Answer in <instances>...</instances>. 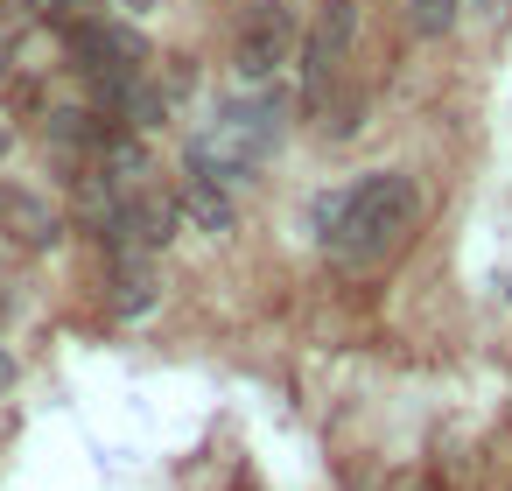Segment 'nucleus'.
<instances>
[{"mask_svg":"<svg viewBox=\"0 0 512 491\" xmlns=\"http://www.w3.org/2000/svg\"><path fill=\"white\" fill-rule=\"evenodd\" d=\"M0 232L22 239V246H50L57 239V218H50V204L22 197V190H0Z\"/></svg>","mask_w":512,"mask_h":491,"instance_id":"nucleus-5","label":"nucleus"},{"mask_svg":"<svg viewBox=\"0 0 512 491\" xmlns=\"http://www.w3.org/2000/svg\"><path fill=\"white\" fill-rule=\"evenodd\" d=\"M295 43H302V29H295V15L281 8V0H253V8L239 15V36H232V64H239L246 85H267L295 57Z\"/></svg>","mask_w":512,"mask_h":491,"instance_id":"nucleus-4","label":"nucleus"},{"mask_svg":"<svg viewBox=\"0 0 512 491\" xmlns=\"http://www.w3.org/2000/svg\"><path fill=\"white\" fill-rule=\"evenodd\" d=\"M8 386H15V358H8V351H0V393H8Z\"/></svg>","mask_w":512,"mask_h":491,"instance_id":"nucleus-11","label":"nucleus"},{"mask_svg":"<svg viewBox=\"0 0 512 491\" xmlns=\"http://www.w3.org/2000/svg\"><path fill=\"white\" fill-rule=\"evenodd\" d=\"M351 50H358V0H323L309 36H302V99L309 106L330 99V85L344 78Z\"/></svg>","mask_w":512,"mask_h":491,"instance_id":"nucleus-3","label":"nucleus"},{"mask_svg":"<svg viewBox=\"0 0 512 491\" xmlns=\"http://www.w3.org/2000/svg\"><path fill=\"white\" fill-rule=\"evenodd\" d=\"M0 155H8V127H0Z\"/></svg>","mask_w":512,"mask_h":491,"instance_id":"nucleus-12","label":"nucleus"},{"mask_svg":"<svg viewBox=\"0 0 512 491\" xmlns=\"http://www.w3.org/2000/svg\"><path fill=\"white\" fill-rule=\"evenodd\" d=\"M414 225H421V183L407 169H372L330 204L323 253L337 274H372L379 260H393L414 239Z\"/></svg>","mask_w":512,"mask_h":491,"instance_id":"nucleus-1","label":"nucleus"},{"mask_svg":"<svg viewBox=\"0 0 512 491\" xmlns=\"http://www.w3.org/2000/svg\"><path fill=\"white\" fill-rule=\"evenodd\" d=\"M463 8H470L477 22H498V15H505V0H463Z\"/></svg>","mask_w":512,"mask_h":491,"instance_id":"nucleus-9","label":"nucleus"},{"mask_svg":"<svg viewBox=\"0 0 512 491\" xmlns=\"http://www.w3.org/2000/svg\"><path fill=\"white\" fill-rule=\"evenodd\" d=\"M463 22V0H400V29L414 43H442Z\"/></svg>","mask_w":512,"mask_h":491,"instance_id":"nucleus-6","label":"nucleus"},{"mask_svg":"<svg viewBox=\"0 0 512 491\" xmlns=\"http://www.w3.org/2000/svg\"><path fill=\"white\" fill-rule=\"evenodd\" d=\"M43 134H50L57 148H106V127H92V113H71V106H64V113H50V120H43Z\"/></svg>","mask_w":512,"mask_h":491,"instance_id":"nucleus-8","label":"nucleus"},{"mask_svg":"<svg viewBox=\"0 0 512 491\" xmlns=\"http://www.w3.org/2000/svg\"><path fill=\"white\" fill-rule=\"evenodd\" d=\"M386 491H428V484H421V477H414V470H400V477H393V484H386Z\"/></svg>","mask_w":512,"mask_h":491,"instance_id":"nucleus-10","label":"nucleus"},{"mask_svg":"<svg viewBox=\"0 0 512 491\" xmlns=\"http://www.w3.org/2000/svg\"><path fill=\"white\" fill-rule=\"evenodd\" d=\"M183 211H190L204 232H225V225H232V197H225L218 183H204V176H190V183H183Z\"/></svg>","mask_w":512,"mask_h":491,"instance_id":"nucleus-7","label":"nucleus"},{"mask_svg":"<svg viewBox=\"0 0 512 491\" xmlns=\"http://www.w3.org/2000/svg\"><path fill=\"white\" fill-rule=\"evenodd\" d=\"M288 134V106L274 92H253V99H225L197 134H190V176L204 183H246Z\"/></svg>","mask_w":512,"mask_h":491,"instance_id":"nucleus-2","label":"nucleus"}]
</instances>
